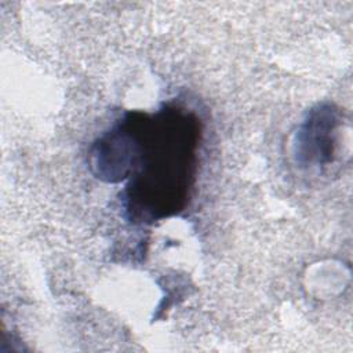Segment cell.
<instances>
[{
  "mask_svg": "<svg viewBox=\"0 0 353 353\" xmlns=\"http://www.w3.org/2000/svg\"><path fill=\"white\" fill-rule=\"evenodd\" d=\"M139 149L127 186L132 222H153L178 212L192 186L200 123L193 113L165 106L154 116L138 113Z\"/></svg>",
  "mask_w": 353,
  "mask_h": 353,
  "instance_id": "6da1fadb",
  "label": "cell"
},
{
  "mask_svg": "<svg viewBox=\"0 0 353 353\" xmlns=\"http://www.w3.org/2000/svg\"><path fill=\"white\" fill-rule=\"evenodd\" d=\"M341 113L332 103L313 106L292 139V157L301 168H323L335 160Z\"/></svg>",
  "mask_w": 353,
  "mask_h": 353,
  "instance_id": "7a4b0ae2",
  "label": "cell"
}]
</instances>
